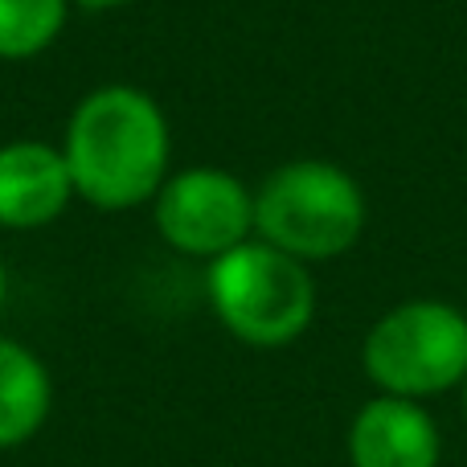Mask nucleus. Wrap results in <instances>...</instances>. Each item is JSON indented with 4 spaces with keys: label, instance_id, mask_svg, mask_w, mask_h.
Returning <instances> with one entry per match:
<instances>
[{
    "label": "nucleus",
    "instance_id": "obj_1",
    "mask_svg": "<svg viewBox=\"0 0 467 467\" xmlns=\"http://www.w3.org/2000/svg\"><path fill=\"white\" fill-rule=\"evenodd\" d=\"M169 119L140 87H99L74 107L62 156L74 197L95 210H131L152 202L169 181Z\"/></svg>",
    "mask_w": 467,
    "mask_h": 467
},
{
    "label": "nucleus",
    "instance_id": "obj_9",
    "mask_svg": "<svg viewBox=\"0 0 467 467\" xmlns=\"http://www.w3.org/2000/svg\"><path fill=\"white\" fill-rule=\"evenodd\" d=\"M70 0H0V62L37 57L57 41Z\"/></svg>",
    "mask_w": 467,
    "mask_h": 467
},
{
    "label": "nucleus",
    "instance_id": "obj_3",
    "mask_svg": "<svg viewBox=\"0 0 467 467\" xmlns=\"http://www.w3.org/2000/svg\"><path fill=\"white\" fill-rule=\"evenodd\" d=\"M210 304L242 345L283 348L312 324L316 283L307 263L250 238L210 263Z\"/></svg>",
    "mask_w": 467,
    "mask_h": 467
},
{
    "label": "nucleus",
    "instance_id": "obj_10",
    "mask_svg": "<svg viewBox=\"0 0 467 467\" xmlns=\"http://www.w3.org/2000/svg\"><path fill=\"white\" fill-rule=\"evenodd\" d=\"M70 5H82V8H119V5H131V0H70Z\"/></svg>",
    "mask_w": 467,
    "mask_h": 467
},
{
    "label": "nucleus",
    "instance_id": "obj_11",
    "mask_svg": "<svg viewBox=\"0 0 467 467\" xmlns=\"http://www.w3.org/2000/svg\"><path fill=\"white\" fill-rule=\"evenodd\" d=\"M5 291H8V275H5V258H0V304H5Z\"/></svg>",
    "mask_w": 467,
    "mask_h": 467
},
{
    "label": "nucleus",
    "instance_id": "obj_12",
    "mask_svg": "<svg viewBox=\"0 0 467 467\" xmlns=\"http://www.w3.org/2000/svg\"><path fill=\"white\" fill-rule=\"evenodd\" d=\"M463 414H467V378H463Z\"/></svg>",
    "mask_w": 467,
    "mask_h": 467
},
{
    "label": "nucleus",
    "instance_id": "obj_7",
    "mask_svg": "<svg viewBox=\"0 0 467 467\" xmlns=\"http://www.w3.org/2000/svg\"><path fill=\"white\" fill-rule=\"evenodd\" d=\"M353 467H439V427L410 398H373L348 427Z\"/></svg>",
    "mask_w": 467,
    "mask_h": 467
},
{
    "label": "nucleus",
    "instance_id": "obj_6",
    "mask_svg": "<svg viewBox=\"0 0 467 467\" xmlns=\"http://www.w3.org/2000/svg\"><path fill=\"white\" fill-rule=\"evenodd\" d=\"M74 185L62 148L13 140L0 148V226L41 230L70 205Z\"/></svg>",
    "mask_w": 467,
    "mask_h": 467
},
{
    "label": "nucleus",
    "instance_id": "obj_4",
    "mask_svg": "<svg viewBox=\"0 0 467 467\" xmlns=\"http://www.w3.org/2000/svg\"><path fill=\"white\" fill-rule=\"evenodd\" d=\"M361 365L389 398L447 394L467 378V316L443 299H406L369 328Z\"/></svg>",
    "mask_w": 467,
    "mask_h": 467
},
{
    "label": "nucleus",
    "instance_id": "obj_5",
    "mask_svg": "<svg viewBox=\"0 0 467 467\" xmlns=\"http://www.w3.org/2000/svg\"><path fill=\"white\" fill-rule=\"evenodd\" d=\"M156 230L189 258H222L254 234V193L226 169H185L161 185Z\"/></svg>",
    "mask_w": 467,
    "mask_h": 467
},
{
    "label": "nucleus",
    "instance_id": "obj_2",
    "mask_svg": "<svg viewBox=\"0 0 467 467\" xmlns=\"http://www.w3.org/2000/svg\"><path fill=\"white\" fill-rule=\"evenodd\" d=\"M365 218L369 205L361 185L332 161H287L254 193V234L299 263L353 250Z\"/></svg>",
    "mask_w": 467,
    "mask_h": 467
},
{
    "label": "nucleus",
    "instance_id": "obj_8",
    "mask_svg": "<svg viewBox=\"0 0 467 467\" xmlns=\"http://www.w3.org/2000/svg\"><path fill=\"white\" fill-rule=\"evenodd\" d=\"M54 386L33 348L0 337V451L21 447L46 427Z\"/></svg>",
    "mask_w": 467,
    "mask_h": 467
}]
</instances>
